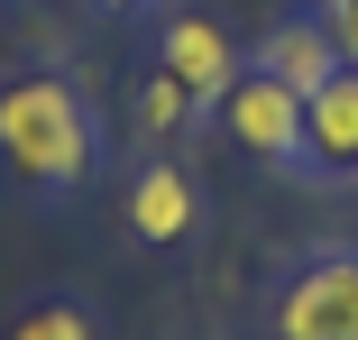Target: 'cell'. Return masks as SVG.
Listing matches in <instances>:
<instances>
[{"label":"cell","instance_id":"obj_1","mask_svg":"<svg viewBox=\"0 0 358 340\" xmlns=\"http://www.w3.org/2000/svg\"><path fill=\"white\" fill-rule=\"evenodd\" d=\"M0 166L37 193H74L92 175V111L64 74H19L0 83Z\"/></svg>","mask_w":358,"mask_h":340},{"label":"cell","instance_id":"obj_2","mask_svg":"<svg viewBox=\"0 0 358 340\" xmlns=\"http://www.w3.org/2000/svg\"><path fill=\"white\" fill-rule=\"evenodd\" d=\"M275 340H358V257H303L275 295Z\"/></svg>","mask_w":358,"mask_h":340},{"label":"cell","instance_id":"obj_3","mask_svg":"<svg viewBox=\"0 0 358 340\" xmlns=\"http://www.w3.org/2000/svg\"><path fill=\"white\" fill-rule=\"evenodd\" d=\"M221 129L257 157V166H294L303 157V92L275 83V74H239L221 101Z\"/></svg>","mask_w":358,"mask_h":340},{"label":"cell","instance_id":"obj_4","mask_svg":"<svg viewBox=\"0 0 358 340\" xmlns=\"http://www.w3.org/2000/svg\"><path fill=\"white\" fill-rule=\"evenodd\" d=\"M157 74H175L193 101H230V83H239V46H230L221 19L175 10V19L157 28Z\"/></svg>","mask_w":358,"mask_h":340},{"label":"cell","instance_id":"obj_5","mask_svg":"<svg viewBox=\"0 0 358 340\" xmlns=\"http://www.w3.org/2000/svg\"><path fill=\"white\" fill-rule=\"evenodd\" d=\"M257 74H275V83H294L303 101L340 74V46H331V28L322 19H285V28H266L257 37Z\"/></svg>","mask_w":358,"mask_h":340},{"label":"cell","instance_id":"obj_6","mask_svg":"<svg viewBox=\"0 0 358 340\" xmlns=\"http://www.w3.org/2000/svg\"><path fill=\"white\" fill-rule=\"evenodd\" d=\"M193 221H202L193 175H184V166H138V184H129V230L157 239V248H175V239H193Z\"/></svg>","mask_w":358,"mask_h":340},{"label":"cell","instance_id":"obj_7","mask_svg":"<svg viewBox=\"0 0 358 340\" xmlns=\"http://www.w3.org/2000/svg\"><path fill=\"white\" fill-rule=\"evenodd\" d=\"M303 157L358 175V64H340V74L303 101Z\"/></svg>","mask_w":358,"mask_h":340},{"label":"cell","instance_id":"obj_8","mask_svg":"<svg viewBox=\"0 0 358 340\" xmlns=\"http://www.w3.org/2000/svg\"><path fill=\"white\" fill-rule=\"evenodd\" d=\"M184 111H193V92H184L175 74H148V83H138V139H166Z\"/></svg>","mask_w":358,"mask_h":340},{"label":"cell","instance_id":"obj_9","mask_svg":"<svg viewBox=\"0 0 358 340\" xmlns=\"http://www.w3.org/2000/svg\"><path fill=\"white\" fill-rule=\"evenodd\" d=\"M10 340H92V313L83 304H28L10 322Z\"/></svg>","mask_w":358,"mask_h":340},{"label":"cell","instance_id":"obj_10","mask_svg":"<svg viewBox=\"0 0 358 340\" xmlns=\"http://www.w3.org/2000/svg\"><path fill=\"white\" fill-rule=\"evenodd\" d=\"M313 19L331 28V46H340V64H358V0H313Z\"/></svg>","mask_w":358,"mask_h":340},{"label":"cell","instance_id":"obj_11","mask_svg":"<svg viewBox=\"0 0 358 340\" xmlns=\"http://www.w3.org/2000/svg\"><path fill=\"white\" fill-rule=\"evenodd\" d=\"M101 10H138V0H101Z\"/></svg>","mask_w":358,"mask_h":340}]
</instances>
